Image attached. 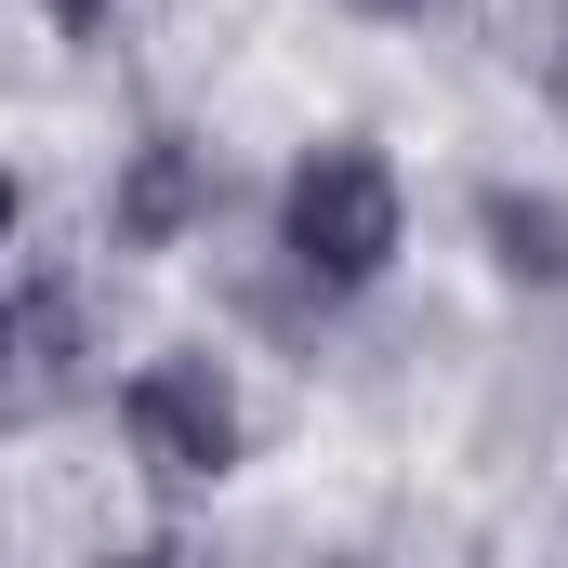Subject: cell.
Returning <instances> with one entry per match:
<instances>
[{
  "label": "cell",
  "mask_w": 568,
  "mask_h": 568,
  "mask_svg": "<svg viewBox=\"0 0 568 568\" xmlns=\"http://www.w3.org/2000/svg\"><path fill=\"white\" fill-rule=\"evenodd\" d=\"M278 239H291V265L317 291H371L384 252H397V172L371 145H317L291 172V199H278Z\"/></svg>",
  "instance_id": "obj_1"
},
{
  "label": "cell",
  "mask_w": 568,
  "mask_h": 568,
  "mask_svg": "<svg viewBox=\"0 0 568 568\" xmlns=\"http://www.w3.org/2000/svg\"><path fill=\"white\" fill-rule=\"evenodd\" d=\"M120 424H133L145 476H172V489H199V476H225V463H239V397H225V371H212V357H159V371H133Z\"/></svg>",
  "instance_id": "obj_2"
},
{
  "label": "cell",
  "mask_w": 568,
  "mask_h": 568,
  "mask_svg": "<svg viewBox=\"0 0 568 568\" xmlns=\"http://www.w3.org/2000/svg\"><path fill=\"white\" fill-rule=\"evenodd\" d=\"M0 397H13V410L67 397V291H27V304L0 317Z\"/></svg>",
  "instance_id": "obj_3"
},
{
  "label": "cell",
  "mask_w": 568,
  "mask_h": 568,
  "mask_svg": "<svg viewBox=\"0 0 568 568\" xmlns=\"http://www.w3.org/2000/svg\"><path fill=\"white\" fill-rule=\"evenodd\" d=\"M185 212H199V172H185V145H145V159H133V199H120V225H133V239H172Z\"/></svg>",
  "instance_id": "obj_4"
},
{
  "label": "cell",
  "mask_w": 568,
  "mask_h": 568,
  "mask_svg": "<svg viewBox=\"0 0 568 568\" xmlns=\"http://www.w3.org/2000/svg\"><path fill=\"white\" fill-rule=\"evenodd\" d=\"M53 27H80V40H93V27H106V0H53Z\"/></svg>",
  "instance_id": "obj_5"
},
{
  "label": "cell",
  "mask_w": 568,
  "mask_h": 568,
  "mask_svg": "<svg viewBox=\"0 0 568 568\" xmlns=\"http://www.w3.org/2000/svg\"><path fill=\"white\" fill-rule=\"evenodd\" d=\"M0 239H13V172H0Z\"/></svg>",
  "instance_id": "obj_6"
},
{
  "label": "cell",
  "mask_w": 568,
  "mask_h": 568,
  "mask_svg": "<svg viewBox=\"0 0 568 568\" xmlns=\"http://www.w3.org/2000/svg\"><path fill=\"white\" fill-rule=\"evenodd\" d=\"M357 13H424V0H357Z\"/></svg>",
  "instance_id": "obj_7"
}]
</instances>
